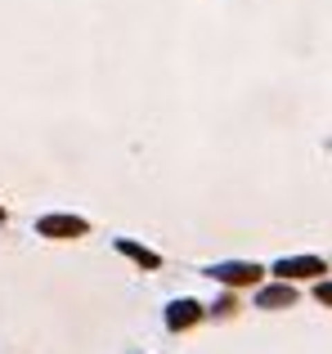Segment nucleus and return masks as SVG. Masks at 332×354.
<instances>
[{
  "instance_id": "1",
  "label": "nucleus",
  "mask_w": 332,
  "mask_h": 354,
  "mask_svg": "<svg viewBox=\"0 0 332 354\" xmlns=\"http://www.w3.org/2000/svg\"><path fill=\"white\" fill-rule=\"evenodd\" d=\"M216 283H229V287H243V283H256V278L265 274L261 265H247V260H225V265H211L207 269Z\"/></svg>"
},
{
  "instance_id": "2",
  "label": "nucleus",
  "mask_w": 332,
  "mask_h": 354,
  "mask_svg": "<svg viewBox=\"0 0 332 354\" xmlns=\"http://www.w3.org/2000/svg\"><path fill=\"white\" fill-rule=\"evenodd\" d=\"M86 229L90 225L81 216H41V220H36V234H41V238H81Z\"/></svg>"
},
{
  "instance_id": "7",
  "label": "nucleus",
  "mask_w": 332,
  "mask_h": 354,
  "mask_svg": "<svg viewBox=\"0 0 332 354\" xmlns=\"http://www.w3.org/2000/svg\"><path fill=\"white\" fill-rule=\"evenodd\" d=\"M315 296H319L324 305H332V283H319V287H315Z\"/></svg>"
},
{
  "instance_id": "6",
  "label": "nucleus",
  "mask_w": 332,
  "mask_h": 354,
  "mask_svg": "<svg viewBox=\"0 0 332 354\" xmlns=\"http://www.w3.org/2000/svg\"><path fill=\"white\" fill-rule=\"evenodd\" d=\"M117 251H122V256H131V260H140L144 269H158V265H162V256H158V251L140 247V242H131V238H117Z\"/></svg>"
},
{
  "instance_id": "5",
  "label": "nucleus",
  "mask_w": 332,
  "mask_h": 354,
  "mask_svg": "<svg viewBox=\"0 0 332 354\" xmlns=\"http://www.w3.org/2000/svg\"><path fill=\"white\" fill-rule=\"evenodd\" d=\"M297 301V292H292L288 283H279V287H261V296H256V305L261 310H279V305H292Z\"/></svg>"
},
{
  "instance_id": "3",
  "label": "nucleus",
  "mask_w": 332,
  "mask_h": 354,
  "mask_svg": "<svg viewBox=\"0 0 332 354\" xmlns=\"http://www.w3.org/2000/svg\"><path fill=\"white\" fill-rule=\"evenodd\" d=\"M274 274L279 278H315V274H324V260L319 256H292V260H279Z\"/></svg>"
},
{
  "instance_id": "8",
  "label": "nucleus",
  "mask_w": 332,
  "mask_h": 354,
  "mask_svg": "<svg viewBox=\"0 0 332 354\" xmlns=\"http://www.w3.org/2000/svg\"><path fill=\"white\" fill-rule=\"evenodd\" d=\"M0 220H5V211H0Z\"/></svg>"
},
{
  "instance_id": "4",
  "label": "nucleus",
  "mask_w": 332,
  "mask_h": 354,
  "mask_svg": "<svg viewBox=\"0 0 332 354\" xmlns=\"http://www.w3.org/2000/svg\"><path fill=\"white\" fill-rule=\"evenodd\" d=\"M198 319H202V305L198 301H171V305H166V328H171V332L193 328Z\"/></svg>"
}]
</instances>
